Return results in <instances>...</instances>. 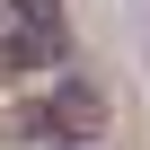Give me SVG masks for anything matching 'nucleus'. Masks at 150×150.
I'll list each match as a JSON object with an SVG mask.
<instances>
[{"instance_id":"1","label":"nucleus","mask_w":150,"mask_h":150,"mask_svg":"<svg viewBox=\"0 0 150 150\" xmlns=\"http://www.w3.org/2000/svg\"><path fill=\"white\" fill-rule=\"evenodd\" d=\"M62 150H97V141H62Z\"/></svg>"}]
</instances>
